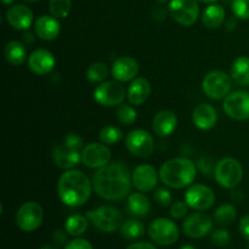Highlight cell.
<instances>
[{"mask_svg":"<svg viewBox=\"0 0 249 249\" xmlns=\"http://www.w3.org/2000/svg\"><path fill=\"white\" fill-rule=\"evenodd\" d=\"M187 206L196 211H208L215 203V195L213 190L202 184L192 185L185 194Z\"/></svg>","mask_w":249,"mask_h":249,"instance_id":"obj_12","label":"cell"},{"mask_svg":"<svg viewBox=\"0 0 249 249\" xmlns=\"http://www.w3.org/2000/svg\"><path fill=\"white\" fill-rule=\"evenodd\" d=\"M231 77L238 85L248 87L249 85V57L240 56L236 58L231 67Z\"/></svg>","mask_w":249,"mask_h":249,"instance_id":"obj_27","label":"cell"},{"mask_svg":"<svg viewBox=\"0 0 249 249\" xmlns=\"http://www.w3.org/2000/svg\"><path fill=\"white\" fill-rule=\"evenodd\" d=\"M139 73V65L136 60L129 56H123L114 61L112 66V74L118 82H129Z\"/></svg>","mask_w":249,"mask_h":249,"instance_id":"obj_20","label":"cell"},{"mask_svg":"<svg viewBox=\"0 0 249 249\" xmlns=\"http://www.w3.org/2000/svg\"><path fill=\"white\" fill-rule=\"evenodd\" d=\"M236 214L237 213H236L235 207L231 206V204H223L214 213V220L221 226L230 225L235 221Z\"/></svg>","mask_w":249,"mask_h":249,"instance_id":"obj_31","label":"cell"},{"mask_svg":"<svg viewBox=\"0 0 249 249\" xmlns=\"http://www.w3.org/2000/svg\"><path fill=\"white\" fill-rule=\"evenodd\" d=\"M155 199L160 206H169L172 202V194L165 189H158L155 192Z\"/></svg>","mask_w":249,"mask_h":249,"instance_id":"obj_39","label":"cell"},{"mask_svg":"<svg viewBox=\"0 0 249 249\" xmlns=\"http://www.w3.org/2000/svg\"><path fill=\"white\" fill-rule=\"evenodd\" d=\"M160 178L163 184L172 189H184L194 182L196 167L187 158H173L160 167Z\"/></svg>","mask_w":249,"mask_h":249,"instance_id":"obj_3","label":"cell"},{"mask_svg":"<svg viewBox=\"0 0 249 249\" xmlns=\"http://www.w3.org/2000/svg\"><path fill=\"white\" fill-rule=\"evenodd\" d=\"M130 172L128 167L121 162L108 163L99 168L92 178V187L95 192L108 201H118L129 195L131 190Z\"/></svg>","mask_w":249,"mask_h":249,"instance_id":"obj_1","label":"cell"},{"mask_svg":"<svg viewBox=\"0 0 249 249\" xmlns=\"http://www.w3.org/2000/svg\"><path fill=\"white\" fill-rule=\"evenodd\" d=\"M34 31L43 40H53L60 34V23L56 17L43 15L36 21Z\"/></svg>","mask_w":249,"mask_h":249,"instance_id":"obj_23","label":"cell"},{"mask_svg":"<svg viewBox=\"0 0 249 249\" xmlns=\"http://www.w3.org/2000/svg\"><path fill=\"white\" fill-rule=\"evenodd\" d=\"M232 82L226 73L221 71H212L204 77L202 88L204 94L214 100L224 99L230 92Z\"/></svg>","mask_w":249,"mask_h":249,"instance_id":"obj_8","label":"cell"},{"mask_svg":"<svg viewBox=\"0 0 249 249\" xmlns=\"http://www.w3.org/2000/svg\"><path fill=\"white\" fill-rule=\"evenodd\" d=\"M87 218L92 225L102 232H114L121 229L123 224V216L117 208L109 206H102L87 213Z\"/></svg>","mask_w":249,"mask_h":249,"instance_id":"obj_5","label":"cell"},{"mask_svg":"<svg viewBox=\"0 0 249 249\" xmlns=\"http://www.w3.org/2000/svg\"><path fill=\"white\" fill-rule=\"evenodd\" d=\"M148 236L160 246H172L179 238V229L174 221L165 218H158L148 226Z\"/></svg>","mask_w":249,"mask_h":249,"instance_id":"obj_7","label":"cell"},{"mask_svg":"<svg viewBox=\"0 0 249 249\" xmlns=\"http://www.w3.org/2000/svg\"><path fill=\"white\" fill-rule=\"evenodd\" d=\"M83 139L74 133L67 134L62 142L56 145L53 151V160L61 169H72L82 160Z\"/></svg>","mask_w":249,"mask_h":249,"instance_id":"obj_4","label":"cell"},{"mask_svg":"<svg viewBox=\"0 0 249 249\" xmlns=\"http://www.w3.org/2000/svg\"><path fill=\"white\" fill-rule=\"evenodd\" d=\"M232 11L238 18L249 19V0H233Z\"/></svg>","mask_w":249,"mask_h":249,"instance_id":"obj_36","label":"cell"},{"mask_svg":"<svg viewBox=\"0 0 249 249\" xmlns=\"http://www.w3.org/2000/svg\"><path fill=\"white\" fill-rule=\"evenodd\" d=\"M224 109L230 118L246 121L249 118V94L246 91H235L224 100Z\"/></svg>","mask_w":249,"mask_h":249,"instance_id":"obj_13","label":"cell"},{"mask_svg":"<svg viewBox=\"0 0 249 249\" xmlns=\"http://www.w3.org/2000/svg\"><path fill=\"white\" fill-rule=\"evenodd\" d=\"M125 89L118 82H105L97 85L94 90V99L104 107H113L123 104L125 99Z\"/></svg>","mask_w":249,"mask_h":249,"instance_id":"obj_10","label":"cell"},{"mask_svg":"<svg viewBox=\"0 0 249 249\" xmlns=\"http://www.w3.org/2000/svg\"><path fill=\"white\" fill-rule=\"evenodd\" d=\"M126 148L138 157H148L155 150L153 138L142 129H136L130 131L125 140Z\"/></svg>","mask_w":249,"mask_h":249,"instance_id":"obj_14","label":"cell"},{"mask_svg":"<svg viewBox=\"0 0 249 249\" xmlns=\"http://www.w3.org/2000/svg\"><path fill=\"white\" fill-rule=\"evenodd\" d=\"M192 121L197 128L202 130H209L213 128L218 121L216 109L209 104H201L195 108L192 113Z\"/></svg>","mask_w":249,"mask_h":249,"instance_id":"obj_22","label":"cell"},{"mask_svg":"<svg viewBox=\"0 0 249 249\" xmlns=\"http://www.w3.org/2000/svg\"><path fill=\"white\" fill-rule=\"evenodd\" d=\"M151 94V85L147 79L145 78H136L131 82V84L126 90V96L129 102L135 106H140L146 100L148 99Z\"/></svg>","mask_w":249,"mask_h":249,"instance_id":"obj_24","label":"cell"},{"mask_svg":"<svg viewBox=\"0 0 249 249\" xmlns=\"http://www.w3.org/2000/svg\"><path fill=\"white\" fill-rule=\"evenodd\" d=\"M116 117L118 119L119 123L124 124V125H131L134 122L136 121V111L129 105H119V107L117 108Z\"/></svg>","mask_w":249,"mask_h":249,"instance_id":"obj_35","label":"cell"},{"mask_svg":"<svg viewBox=\"0 0 249 249\" xmlns=\"http://www.w3.org/2000/svg\"><path fill=\"white\" fill-rule=\"evenodd\" d=\"M6 21L12 28L24 31L33 22V12L26 5H15L6 11Z\"/></svg>","mask_w":249,"mask_h":249,"instance_id":"obj_19","label":"cell"},{"mask_svg":"<svg viewBox=\"0 0 249 249\" xmlns=\"http://www.w3.org/2000/svg\"><path fill=\"white\" fill-rule=\"evenodd\" d=\"M184 232L191 238H202L213 229V221L207 214L195 213L185 219L182 224Z\"/></svg>","mask_w":249,"mask_h":249,"instance_id":"obj_15","label":"cell"},{"mask_svg":"<svg viewBox=\"0 0 249 249\" xmlns=\"http://www.w3.org/2000/svg\"><path fill=\"white\" fill-rule=\"evenodd\" d=\"M216 182L225 189H235L240 185L243 178V169L241 163L235 158H224L216 163L214 169Z\"/></svg>","mask_w":249,"mask_h":249,"instance_id":"obj_6","label":"cell"},{"mask_svg":"<svg viewBox=\"0 0 249 249\" xmlns=\"http://www.w3.org/2000/svg\"><path fill=\"white\" fill-rule=\"evenodd\" d=\"M44 219V211L36 202H26L18 208L16 213V224L22 231L32 232L41 225Z\"/></svg>","mask_w":249,"mask_h":249,"instance_id":"obj_9","label":"cell"},{"mask_svg":"<svg viewBox=\"0 0 249 249\" xmlns=\"http://www.w3.org/2000/svg\"><path fill=\"white\" fill-rule=\"evenodd\" d=\"M133 185L141 192H150L156 189L158 181L157 172L152 165L141 164L131 174Z\"/></svg>","mask_w":249,"mask_h":249,"instance_id":"obj_17","label":"cell"},{"mask_svg":"<svg viewBox=\"0 0 249 249\" xmlns=\"http://www.w3.org/2000/svg\"><path fill=\"white\" fill-rule=\"evenodd\" d=\"M126 249H157V248H156L155 246L151 245V243H147V242H136L129 246Z\"/></svg>","mask_w":249,"mask_h":249,"instance_id":"obj_42","label":"cell"},{"mask_svg":"<svg viewBox=\"0 0 249 249\" xmlns=\"http://www.w3.org/2000/svg\"><path fill=\"white\" fill-rule=\"evenodd\" d=\"M1 1L4 5H11L15 0H1Z\"/></svg>","mask_w":249,"mask_h":249,"instance_id":"obj_46","label":"cell"},{"mask_svg":"<svg viewBox=\"0 0 249 249\" xmlns=\"http://www.w3.org/2000/svg\"><path fill=\"white\" fill-rule=\"evenodd\" d=\"M123 138V131L117 126H104L100 131V140L106 145H116Z\"/></svg>","mask_w":249,"mask_h":249,"instance_id":"obj_32","label":"cell"},{"mask_svg":"<svg viewBox=\"0 0 249 249\" xmlns=\"http://www.w3.org/2000/svg\"><path fill=\"white\" fill-rule=\"evenodd\" d=\"M40 249H60L57 246H53V245H44L43 247H40Z\"/></svg>","mask_w":249,"mask_h":249,"instance_id":"obj_44","label":"cell"},{"mask_svg":"<svg viewBox=\"0 0 249 249\" xmlns=\"http://www.w3.org/2000/svg\"><path fill=\"white\" fill-rule=\"evenodd\" d=\"M27 2H36V1H40V0H24Z\"/></svg>","mask_w":249,"mask_h":249,"instance_id":"obj_48","label":"cell"},{"mask_svg":"<svg viewBox=\"0 0 249 249\" xmlns=\"http://www.w3.org/2000/svg\"><path fill=\"white\" fill-rule=\"evenodd\" d=\"M53 240H55V242L57 243H65L66 242V235L62 232V231H55V233H53Z\"/></svg>","mask_w":249,"mask_h":249,"instance_id":"obj_43","label":"cell"},{"mask_svg":"<svg viewBox=\"0 0 249 249\" xmlns=\"http://www.w3.org/2000/svg\"><path fill=\"white\" fill-rule=\"evenodd\" d=\"M211 241L218 247H225L230 243V233H229V231L219 229L212 233Z\"/></svg>","mask_w":249,"mask_h":249,"instance_id":"obj_37","label":"cell"},{"mask_svg":"<svg viewBox=\"0 0 249 249\" xmlns=\"http://www.w3.org/2000/svg\"><path fill=\"white\" fill-rule=\"evenodd\" d=\"M240 231L246 240L249 241V215H245L240 221Z\"/></svg>","mask_w":249,"mask_h":249,"instance_id":"obj_41","label":"cell"},{"mask_svg":"<svg viewBox=\"0 0 249 249\" xmlns=\"http://www.w3.org/2000/svg\"><path fill=\"white\" fill-rule=\"evenodd\" d=\"M71 6H72L71 0H50V4H49L51 15L56 18L67 17L71 11Z\"/></svg>","mask_w":249,"mask_h":249,"instance_id":"obj_34","label":"cell"},{"mask_svg":"<svg viewBox=\"0 0 249 249\" xmlns=\"http://www.w3.org/2000/svg\"><path fill=\"white\" fill-rule=\"evenodd\" d=\"M28 67L36 74L45 75L55 67V57L49 50L38 49L29 55Z\"/></svg>","mask_w":249,"mask_h":249,"instance_id":"obj_18","label":"cell"},{"mask_svg":"<svg viewBox=\"0 0 249 249\" xmlns=\"http://www.w3.org/2000/svg\"><path fill=\"white\" fill-rule=\"evenodd\" d=\"M187 203L186 202H175L170 208V215L175 219H181L186 215L187 213Z\"/></svg>","mask_w":249,"mask_h":249,"instance_id":"obj_38","label":"cell"},{"mask_svg":"<svg viewBox=\"0 0 249 249\" xmlns=\"http://www.w3.org/2000/svg\"><path fill=\"white\" fill-rule=\"evenodd\" d=\"M57 194L66 206H83L91 195V182L80 170L68 169L58 179Z\"/></svg>","mask_w":249,"mask_h":249,"instance_id":"obj_2","label":"cell"},{"mask_svg":"<svg viewBox=\"0 0 249 249\" xmlns=\"http://www.w3.org/2000/svg\"><path fill=\"white\" fill-rule=\"evenodd\" d=\"M169 12L179 24L190 27L195 24L199 16V6L197 0H172Z\"/></svg>","mask_w":249,"mask_h":249,"instance_id":"obj_11","label":"cell"},{"mask_svg":"<svg viewBox=\"0 0 249 249\" xmlns=\"http://www.w3.org/2000/svg\"><path fill=\"white\" fill-rule=\"evenodd\" d=\"M5 58L12 66H19L26 61L27 50L26 46L18 40H11L5 46Z\"/></svg>","mask_w":249,"mask_h":249,"instance_id":"obj_25","label":"cell"},{"mask_svg":"<svg viewBox=\"0 0 249 249\" xmlns=\"http://www.w3.org/2000/svg\"><path fill=\"white\" fill-rule=\"evenodd\" d=\"M88 226H89L88 218H85V216L83 215H79V214L71 215L65 223L66 232L71 236L83 235V233L88 230Z\"/></svg>","mask_w":249,"mask_h":249,"instance_id":"obj_29","label":"cell"},{"mask_svg":"<svg viewBox=\"0 0 249 249\" xmlns=\"http://www.w3.org/2000/svg\"><path fill=\"white\" fill-rule=\"evenodd\" d=\"M199 1H202V2H214V1H216V0H199Z\"/></svg>","mask_w":249,"mask_h":249,"instance_id":"obj_47","label":"cell"},{"mask_svg":"<svg viewBox=\"0 0 249 249\" xmlns=\"http://www.w3.org/2000/svg\"><path fill=\"white\" fill-rule=\"evenodd\" d=\"M158 2H165V1H168V0H157Z\"/></svg>","mask_w":249,"mask_h":249,"instance_id":"obj_49","label":"cell"},{"mask_svg":"<svg viewBox=\"0 0 249 249\" xmlns=\"http://www.w3.org/2000/svg\"><path fill=\"white\" fill-rule=\"evenodd\" d=\"M111 152L104 143L91 142L82 150V162L89 168H101L108 164Z\"/></svg>","mask_w":249,"mask_h":249,"instance_id":"obj_16","label":"cell"},{"mask_svg":"<svg viewBox=\"0 0 249 249\" xmlns=\"http://www.w3.org/2000/svg\"><path fill=\"white\" fill-rule=\"evenodd\" d=\"M65 249H94L92 248L91 243L87 240H83V238H75V240L71 241Z\"/></svg>","mask_w":249,"mask_h":249,"instance_id":"obj_40","label":"cell"},{"mask_svg":"<svg viewBox=\"0 0 249 249\" xmlns=\"http://www.w3.org/2000/svg\"><path fill=\"white\" fill-rule=\"evenodd\" d=\"M177 125L178 118L174 112L169 111V109H163V111L158 112L153 118L152 129L156 135L165 138L174 133Z\"/></svg>","mask_w":249,"mask_h":249,"instance_id":"obj_21","label":"cell"},{"mask_svg":"<svg viewBox=\"0 0 249 249\" xmlns=\"http://www.w3.org/2000/svg\"><path fill=\"white\" fill-rule=\"evenodd\" d=\"M107 75H108V67L102 62L91 63L87 70L88 79L94 83L102 82L106 79Z\"/></svg>","mask_w":249,"mask_h":249,"instance_id":"obj_33","label":"cell"},{"mask_svg":"<svg viewBox=\"0 0 249 249\" xmlns=\"http://www.w3.org/2000/svg\"><path fill=\"white\" fill-rule=\"evenodd\" d=\"M225 19V10L221 5H209L202 14V22L207 28H218Z\"/></svg>","mask_w":249,"mask_h":249,"instance_id":"obj_26","label":"cell"},{"mask_svg":"<svg viewBox=\"0 0 249 249\" xmlns=\"http://www.w3.org/2000/svg\"><path fill=\"white\" fill-rule=\"evenodd\" d=\"M143 233H145V226H143V224L138 220H134V219L124 221L121 226V235L125 240H138L141 236H143Z\"/></svg>","mask_w":249,"mask_h":249,"instance_id":"obj_30","label":"cell"},{"mask_svg":"<svg viewBox=\"0 0 249 249\" xmlns=\"http://www.w3.org/2000/svg\"><path fill=\"white\" fill-rule=\"evenodd\" d=\"M180 249H197V248H195L194 246H191V245H185V246H182V247H180Z\"/></svg>","mask_w":249,"mask_h":249,"instance_id":"obj_45","label":"cell"},{"mask_svg":"<svg viewBox=\"0 0 249 249\" xmlns=\"http://www.w3.org/2000/svg\"><path fill=\"white\" fill-rule=\"evenodd\" d=\"M128 208L134 215L145 216L151 211V202L145 195L142 194H133L128 198Z\"/></svg>","mask_w":249,"mask_h":249,"instance_id":"obj_28","label":"cell"}]
</instances>
